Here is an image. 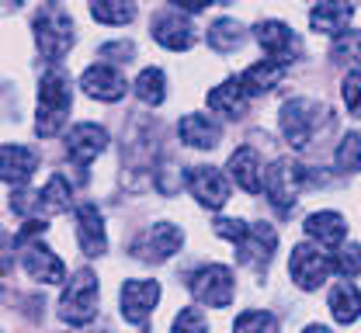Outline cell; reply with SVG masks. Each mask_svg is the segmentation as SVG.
I'll use <instances>...</instances> for the list:
<instances>
[{
  "label": "cell",
  "mask_w": 361,
  "mask_h": 333,
  "mask_svg": "<svg viewBox=\"0 0 361 333\" xmlns=\"http://www.w3.org/2000/svg\"><path fill=\"white\" fill-rule=\"evenodd\" d=\"M326 302H330V313L337 323H355L361 316V291L351 282H341V285L330 288Z\"/></svg>",
  "instance_id": "d4e9b609"
},
{
  "label": "cell",
  "mask_w": 361,
  "mask_h": 333,
  "mask_svg": "<svg viewBox=\"0 0 361 333\" xmlns=\"http://www.w3.org/2000/svg\"><path fill=\"white\" fill-rule=\"evenodd\" d=\"M188 291L198 302L212 306V309H226L233 302V295H236V282H233V271L229 268H223V264H205V268H198V271L188 275Z\"/></svg>",
  "instance_id": "8992f818"
},
{
  "label": "cell",
  "mask_w": 361,
  "mask_h": 333,
  "mask_svg": "<svg viewBox=\"0 0 361 333\" xmlns=\"http://www.w3.org/2000/svg\"><path fill=\"white\" fill-rule=\"evenodd\" d=\"M70 104H73V91H70L66 73L49 70L42 77V84H39V118H35V132L42 139H52V136L63 132Z\"/></svg>",
  "instance_id": "6da1fadb"
},
{
  "label": "cell",
  "mask_w": 361,
  "mask_h": 333,
  "mask_svg": "<svg viewBox=\"0 0 361 333\" xmlns=\"http://www.w3.org/2000/svg\"><path fill=\"white\" fill-rule=\"evenodd\" d=\"M80 87H84V94L94 97V101H118V97H126V77L115 70V66H108V63H94L87 73L80 77Z\"/></svg>",
  "instance_id": "2e32d148"
},
{
  "label": "cell",
  "mask_w": 361,
  "mask_h": 333,
  "mask_svg": "<svg viewBox=\"0 0 361 333\" xmlns=\"http://www.w3.org/2000/svg\"><path fill=\"white\" fill-rule=\"evenodd\" d=\"M257 42L268 52V59L281 63V66H288V63L295 59V52H299L295 32H292L288 25H281V21H261V25H257Z\"/></svg>",
  "instance_id": "9a60e30c"
},
{
  "label": "cell",
  "mask_w": 361,
  "mask_h": 333,
  "mask_svg": "<svg viewBox=\"0 0 361 333\" xmlns=\"http://www.w3.org/2000/svg\"><path fill=\"white\" fill-rule=\"evenodd\" d=\"M233 333H278V320L264 309H247V313L236 316Z\"/></svg>",
  "instance_id": "4dcf8cb0"
},
{
  "label": "cell",
  "mask_w": 361,
  "mask_h": 333,
  "mask_svg": "<svg viewBox=\"0 0 361 333\" xmlns=\"http://www.w3.org/2000/svg\"><path fill=\"white\" fill-rule=\"evenodd\" d=\"M188 191L198 198L202 208H223L229 201V184L216 167H191L188 170Z\"/></svg>",
  "instance_id": "4fadbf2b"
},
{
  "label": "cell",
  "mask_w": 361,
  "mask_h": 333,
  "mask_svg": "<svg viewBox=\"0 0 361 333\" xmlns=\"http://www.w3.org/2000/svg\"><path fill=\"white\" fill-rule=\"evenodd\" d=\"M104 149H108V132H104L101 125H94V122L73 125L70 136H66V153H70V160H73L77 167L94 163Z\"/></svg>",
  "instance_id": "30bf717a"
},
{
  "label": "cell",
  "mask_w": 361,
  "mask_h": 333,
  "mask_svg": "<svg viewBox=\"0 0 361 333\" xmlns=\"http://www.w3.org/2000/svg\"><path fill=\"white\" fill-rule=\"evenodd\" d=\"M18 246H21V268H25L35 282H42V285H56V282H63V278H66L63 260L45 246L42 239H25V243H18Z\"/></svg>",
  "instance_id": "ba28073f"
},
{
  "label": "cell",
  "mask_w": 361,
  "mask_h": 333,
  "mask_svg": "<svg viewBox=\"0 0 361 333\" xmlns=\"http://www.w3.org/2000/svg\"><path fill=\"white\" fill-rule=\"evenodd\" d=\"M334 271L341 278H358L361 275V246H341L334 253Z\"/></svg>",
  "instance_id": "1f68e13d"
},
{
  "label": "cell",
  "mask_w": 361,
  "mask_h": 333,
  "mask_svg": "<svg viewBox=\"0 0 361 333\" xmlns=\"http://www.w3.org/2000/svg\"><path fill=\"white\" fill-rule=\"evenodd\" d=\"M39 194H42V212L45 215H49V212H70V208H73V188L66 184L63 174H52L49 184H45Z\"/></svg>",
  "instance_id": "4316f807"
},
{
  "label": "cell",
  "mask_w": 361,
  "mask_h": 333,
  "mask_svg": "<svg viewBox=\"0 0 361 333\" xmlns=\"http://www.w3.org/2000/svg\"><path fill=\"white\" fill-rule=\"evenodd\" d=\"M171 333H209V327H205V316L198 313V309H180L178 320H174V330Z\"/></svg>",
  "instance_id": "d6a6232c"
},
{
  "label": "cell",
  "mask_w": 361,
  "mask_h": 333,
  "mask_svg": "<svg viewBox=\"0 0 361 333\" xmlns=\"http://www.w3.org/2000/svg\"><path fill=\"white\" fill-rule=\"evenodd\" d=\"M344 104L355 118H361V70H351L344 77Z\"/></svg>",
  "instance_id": "836d02e7"
},
{
  "label": "cell",
  "mask_w": 361,
  "mask_h": 333,
  "mask_svg": "<svg viewBox=\"0 0 361 333\" xmlns=\"http://www.w3.org/2000/svg\"><path fill=\"white\" fill-rule=\"evenodd\" d=\"M288 271L295 278V285L302 291H313L326 282V275L334 271V257L323 253V246H313V243H299L292 250V260H288Z\"/></svg>",
  "instance_id": "52a82bcc"
},
{
  "label": "cell",
  "mask_w": 361,
  "mask_h": 333,
  "mask_svg": "<svg viewBox=\"0 0 361 333\" xmlns=\"http://www.w3.org/2000/svg\"><path fill=\"white\" fill-rule=\"evenodd\" d=\"M274 230L264 226V222H254V226H247V233L236 239V260H243L247 268H264L271 260V250H274Z\"/></svg>",
  "instance_id": "5bb4252c"
},
{
  "label": "cell",
  "mask_w": 361,
  "mask_h": 333,
  "mask_svg": "<svg viewBox=\"0 0 361 333\" xmlns=\"http://www.w3.org/2000/svg\"><path fill=\"white\" fill-rule=\"evenodd\" d=\"M306 237L316 239L323 250H334L341 246L348 237V226H344V215L341 212H313L306 219Z\"/></svg>",
  "instance_id": "44dd1931"
},
{
  "label": "cell",
  "mask_w": 361,
  "mask_h": 333,
  "mask_svg": "<svg viewBox=\"0 0 361 333\" xmlns=\"http://www.w3.org/2000/svg\"><path fill=\"white\" fill-rule=\"evenodd\" d=\"M180 243H184V233H180L174 222H157L146 230V237L135 243V257L139 260H167L171 253H178Z\"/></svg>",
  "instance_id": "8fae6325"
},
{
  "label": "cell",
  "mask_w": 361,
  "mask_h": 333,
  "mask_svg": "<svg viewBox=\"0 0 361 333\" xmlns=\"http://www.w3.org/2000/svg\"><path fill=\"white\" fill-rule=\"evenodd\" d=\"M351 18H355V7H351V4H316L313 11H310L313 32L330 35V39H344Z\"/></svg>",
  "instance_id": "d6986e66"
},
{
  "label": "cell",
  "mask_w": 361,
  "mask_h": 333,
  "mask_svg": "<svg viewBox=\"0 0 361 333\" xmlns=\"http://www.w3.org/2000/svg\"><path fill=\"white\" fill-rule=\"evenodd\" d=\"M90 18L101 25H129L135 18V7L126 0H108V4H90Z\"/></svg>",
  "instance_id": "f1b7e54d"
},
{
  "label": "cell",
  "mask_w": 361,
  "mask_h": 333,
  "mask_svg": "<svg viewBox=\"0 0 361 333\" xmlns=\"http://www.w3.org/2000/svg\"><path fill=\"white\" fill-rule=\"evenodd\" d=\"M229 177L240 184V188L247 191V194H257V191H264V167H261V153L254 149V146H240L233 156H229Z\"/></svg>",
  "instance_id": "e0dca14e"
},
{
  "label": "cell",
  "mask_w": 361,
  "mask_h": 333,
  "mask_svg": "<svg viewBox=\"0 0 361 333\" xmlns=\"http://www.w3.org/2000/svg\"><path fill=\"white\" fill-rule=\"evenodd\" d=\"M160 302V285L157 282H146V278H129L122 285V316L142 327L153 313V306Z\"/></svg>",
  "instance_id": "9c48e42d"
},
{
  "label": "cell",
  "mask_w": 361,
  "mask_h": 333,
  "mask_svg": "<svg viewBox=\"0 0 361 333\" xmlns=\"http://www.w3.org/2000/svg\"><path fill=\"white\" fill-rule=\"evenodd\" d=\"M77 243L87 257H101L108 239H104V219L94 205H80L77 208Z\"/></svg>",
  "instance_id": "ffe728a7"
},
{
  "label": "cell",
  "mask_w": 361,
  "mask_h": 333,
  "mask_svg": "<svg viewBox=\"0 0 361 333\" xmlns=\"http://www.w3.org/2000/svg\"><path fill=\"white\" fill-rule=\"evenodd\" d=\"M306 177H310V174H306V167H302L299 160H292V156L274 160L268 167V174H264V191H268L271 205L281 208V212H288V208L295 205V194L306 184Z\"/></svg>",
  "instance_id": "277c9868"
},
{
  "label": "cell",
  "mask_w": 361,
  "mask_h": 333,
  "mask_svg": "<svg viewBox=\"0 0 361 333\" xmlns=\"http://www.w3.org/2000/svg\"><path fill=\"white\" fill-rule=\"evenodd\" d=\"M281 77H285V66H281V63L261 59V63H254V66L243 70L240 84H243L247 94H268V91H274V87L281 84Z\"/></svg>",
  "instance_id": "cb8c5ba5"
},
{
  "label": "cell",
  "mask_w": 361,
  "mask_h": 333,
  "mask_svg": "<svg viewBox=\"0 0 361 333\" xmlns=\"http://www.w3.org/2000/svg\"><path fill=\"white\" fill-rule=\"evenodd\" d=\"M205 101H209L212 111H219L226 118H240V115L247 111V91H243L240 77H233V80H226L219 87H212Z\"/></svg>",
  "instance_id": "603a6c76"
},
{
  "label": "cell",
  "mask_w": 361,
  "mask_h": 333,
  "mask_svg": "<svg viewBox=\"0 0 361 333\" xmlns=\"http://www.w3.org/2000/svg\"><path fill=\"white\" fill-rule=\"evenodd\" d=\"M323 115H326V108H319L313 101H302V97L285 101L281 104V132H285L288 146L292 149H306L310 139L316 136V129L323 125Z\"/></svg>",
  "instance_id": "5b68a950"
},
{
  "label": "cell",
  "mask_w": 361,
  "mask_h": 333,
  "mask_svg": "<svg viewBox=\"0 0 361 333\" xmlns=\"http://www.w3.org/2000/svg\"><path fill=\"white\" fill-rule=\"evenodd\" d=\"M334 160H337V170H344V174H361V132L344 136L341 146H337V153H334Z\"/></svg>",
  "instance_id": "f546056e"
},
{
  "label": "cell",
  "mask_w": 361,
  "mask_h": 333,
  "mask_svg": "<svg viewBox=\"0 0 361 333\" xmlns=\"http://www.w3.org/2000/svg\"><path fill=\"white\" fill-rule=\"evenodd\" d=\"M302 333H330V330H326L323 323H313V327H306V330H302Z\"/></svg>",
  "instance_id": "e575fe53"
},
{
  "label": "cell",
  "mask_w": 361,
  "mask_h": 333,
  "mask_svg": "<svg viewBox=\"0 0 361 333\" xmlns=\"http://www.w3.org/2000/svg\"><path fill=\"white\" fill-rule=\"evenodd\" d=\"M209 46L216 49V52H233V49H240L243 46V25L233 21V18L212 21V28H209Z\"/></svg>",
  "instance_id": "83f0119b"
},
{
  "label": "cell",
  "mask_w": 361,
  "mask_h": 333,
  "mask_svg": "<svg viewBox=\"0 0 361 333\" xmlns=\"http://www.w3.org/2000/svg\"><path fill=\"white\" fill-rule=\"evenodd\" d=\"M0 160H4V181L7 184H28L35 167H39V156L32 149L14 146V143H7L0 149Z\"/></svg>",
  "instance_id": "7402d4cb"
},
{
  "label": "cell",
  "mask_w": 361,
  "mask_h": 333,
  "mask_svg": "<svg viewBox=\"0 0 361 333\" xmlns=\"http://www.w3.org/2000/svg\"><path fill=\"white\" fill-rule=\"evenodd\" d=\"M94 316H97V275L84 268L73 275V282L59 299V320L70 327H84Z\"/></svg>",
  "instance_id": "3957f363"
},
{
  "label": "cell",
  "mask_w": 361,
  "mask_h": 333,
  "mask_svg": "<svg viewBox=\"0 0 361 333\" xmlns=\"http://www.w3.org/2000/svg\"><path fill=\"white\" fill-rule=\"evenodd\" d=\"M133 91L139 101H146V104H164V97H167V77H164V70H157V66H146L139 77H135Z\"/></svg>",
  "instance_id": "484cf974"
},
{
  "label": "cell",
  "mask_w": 361,
  "mask_h": 333,
  "mask_svg": "<svg viewBox=\"0 0 361 333\" xmlns=\"http://www.w3.org/2000/svg\"><path fill=\"white\" fill-rule=\"evenodd\" d=\"M180 139L188 146H195V149H216L219 139H223V125L216 122V118H209V115H202V111H191V115H184L178 125Z\"/></svg>",
  "instance_id": "ac0fdd59"
},
{
  "label": "cell",
  "mask_w": 361,
  "mask_h": 333,
  "mask_svg": "<svg viewBox=\"0 0 361 333\" xmlns=\"http://www.w3.org/2000/svg\"><path fill=\"white\" fill-rule=\"evenodd\" d=\"M73 39H77L73 18L59 4H45L35 11V42H39V52L45 59L59 63L73 49Z\"/></svg>",
  "instance_id": "7a4b0ae2"
},
{
  "label": "cell",
  "mask_w": 361,
  "mask_h": 333,
  "mask_svg": "<svg viewBox=\"0 0 361 333\" xmlns=\"http://www.w3.org/2000/svg\"><path fill=\"white\" fill-rule=\"evenodd\" d=\"M153 39L164 49H174V52H184V49L195 46V32H191L188 18L180 14L174 4L153 18Z\"/></svg>",
  "instance_id": "7c38bea8"
}]
</instances>
